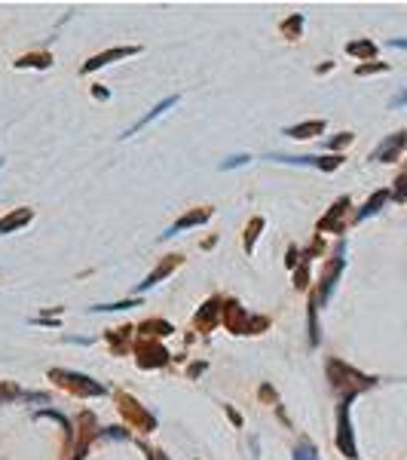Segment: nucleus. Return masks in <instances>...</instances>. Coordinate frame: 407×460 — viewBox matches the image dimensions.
<instances>
[{
    "label": "nucleus",
    "mask_w": 407,
    "mask_h": 460,
    "mask_svg": "<svg viewBox=\"0 0 407 460\" xmlns=\"http://www.w3.org/2000/svg\"><path fill=\"white\" fill-rule=\"evenodd\" d=\"M175 102H178V98H169V102H160V104H156V108H153V111H150V114H147V117H141V120H138V123H135V126H132V129H129V133H126V135H135V133H138V129H141V126H147V123H150V120H156V117H160V114H162V111H169V108H172V104H175Z\"/></svg>",
    "instance_id": "1"
},
{
    "label": "nucleus",
    "mask_w": 407,
    "mask_h": 460,
    "mask_svg": "<svg viewBox=\"0 0 407 460\" xmlns=\"http://www.w3.org/2000/svg\"><path fill=\"white\" fill-rule=\"evenodd\" d=\"M129 52H135V49H110V52H104V56L92 58V62L86 65V71H92V68H101V65H108L110 58H116V56H129Z\"/></svg>",
    "instance_id": "2"
},
{
    "label": "nucleus",
    "mask_w": 407,
    "mask_h": 460,
    "mask_svg": "<svg viewBox=\"0 0 407 460\" xmlns=\"http://www.w3.org/2000/svg\"><path fill=\"white\" fill-rule=\"evenodd\" d=\"M402 144H404V135H395V138H392V141H386L383 148L377 150V160H383V157H392V154H395V150H402Z\"/></svg>",
    "instance_id": "3"
},
{
    "label": "nucleus",
    "mask_w": 407,
    "mask_h": 460,
    "mask_svg": "<svg viewBox=\"0 0 407 460\" xmlns=\"http://www.w3.org/2000/svg\"><path fill=\"white\" fill-rule=\"evenodd\" d=\"M25 218H28V215H22V212H18V215H12V218L0 221V233H3V230H10V227H16V225H22Z\"/></svg>",
    "instance_id": "4"
}]
</instances>
